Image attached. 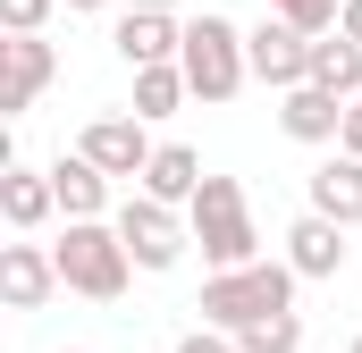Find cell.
<instances>
[{
	"label": "cell",
	"mask_w": 362,
	"mask_h": 353,
	"mask_svg": "<svg viewBox=\"0 0 362 353\" xmlns=\"http://www.w3.org/2000/svg\"><path fill=\"white\" fill-rule=\"evenodd\" d=\"M346 353H362V337H354V345H346Z\"/></svg>",
	"instance_id": "4316f807"
},
{
	"label": "cell",
	"mask_w": 362,
	"mask_h": 353,
	"mask_svg": "<svg viewBox=\"0 0 362 353\" xmlns=\"http://www.w3.org/2000/svg\"><path fill=\"white\" fill-rule=\"evenodd\" d=\"M51 76H59V51H51L42 34H8V42H0V109H8V118H25Z\"/></svg>",
	"instance_id": "ba28073f"
},
{
	"label": "cell",
	"mask_w": 362,
	"mask_h": 353,
	"mask_svg": "<svg viewBox=\"0 0 362 353\" xmlns=\"http://www.w3.org/2000/svg\"><path fill=\"white\" fill-rule=\"evenodd\" d=\"M278 126L295 143H337L346 135V101H329L320 85H295V92H278Z\"/></svg>",
	"instance_id": "9a60e30c"
},
{
	"label": "cell",
	"mask_w": 362,
	"mask_h": 353,
	"mask_svg": "<svg viewBox=\"0 0 362 353\" xmlns=\"http://www.w3.org/2000/svg\"><path fill=\"white\" fill-rule=\"evenodd\" d=\"M59 8H68V17H93V8H110V0H59Z\"/></svg>",
	"instance_id": "484cf974"
},
{
	"label": "cell",
	"mask_w": 362,
	"mask_h": 353,
	"mask_svg": "<svg viewBox=\"0 0 362 353\" xmlns=\"http://www.w3.org/2000/svg\"><path fill=\"white\" fill-rule=\"evenodd\" d=\"M337 34H346V42H362V0H346V17H337Z\"/></svg>",
	"instance_id": "cb8c5ba5"
},
{
	"label": "cell",
	"mask_w": 362,
	"mask_h": 353,
	"mask_svg": "<svg viewBox=\"0 0 362 353\" xmlns=\"http://www.w3.org/2000/svg\"><path fill=\"white\" fill-rule=\"evenodd\" d=\"M270 17H286L295 34H312V42H329L337 34V17H346V0H270Z\"/></svg>",
	"instance_id": "d6986e66"
},
{
	"label": "cell",
	"mask_w": 362,
	"mask_h": 353,
	"mask_svg": "<svg viewBox=\"0 0 362 353\" xmlns=\"http://www.w3.org/2000/svg\"><path fill=\"white\" fill-rule=\"evenodd\" d=\"M295 269L286 261H253V269H228V277H202V328H219V337H245V328H262L278 311H295Z\"/></svg>",
	"instance_id": "6da1fadb"
},
{
	"label": "cell",
	"mask_w": 362,
	"mask_h": 353,
	"mask_svg": "<svg viewBox=\"0 0 362 353\" xmlns=\"http://www.w3.org/2000/svg\"><path fill=\"white\" fill-rule=\"evenodd\" d=\"M76 152H85L110 185H118V176H135V185H144V169H152V152H160V143L144 135V118H135V109H110V118H93L85 135H76Z\"/></svg>",
	"instance_id": "8992f818"
},
{
	"label": "cell",
	"mask_w": 362,
	"mask_h": 353,
	"mask_svg": "<svg viewBox=\"0 0 362 353\" xmlns=\"http://www.w3.org/2000/svg\"><path fill=\"white\" fill-rule=\"evenodd\" d=\"M110 42H118V59H127V68H177V59H185V17L127 8V17L110 25Z\"/></svg>",
	"instance_id": "9c48e42d"
},
{
	"label": "cell",
	"mask_w": 362,
	"mask_h": 353,
	"mask_svg": "<svg viewBox=\"0 0 362 353\" xmlns=\"http://www.w3.org/2000/svg\"><path fill=\"white\" fill-rule=\"evenodd\" d=\"M303 202H312L320 219H337V227L354 236V227H362V160H354V152H329L320 169L303 176Z\"/></svg>",
	"instance_id": "8fae6325"
},
{
	"label": "cell",
	"mask_w": 362,
	"mask_h": 353,
	"mask_svg": "<svg viewBox=\"0 0 362 353\" xmlns=\"http://www.w3.org/2000/svg\"><path fill=\"white\" fill-rule=\"evenodd\" d=\"M177 101H194L185 92V68H135V118L152 126V118H177Z\"/></svg>",
	"instance_id": "ac0fdd59"
},
{
	"label": "cell",
	"mask_w": 362,
	"mask_h": 353,
	"mask_svg": "<svg viewBox=\"0 0 362 353\" xmlns=\"http://www.w3.org/2000/svg\"><path fill=\"white\" fill-rule=\"evenodd\" d=\"M51 261H59V286L85 294V303H118L127 277H135V261H127V244H118L110 219H76V227L51 244Z\"/></svg>",
	"instance_id": "277c9868"
},
{
	"label": "cell",
	"mask_w": 362,
	"mask_h": 353,
	"mask_svg": "<svg viewBox=\"0 0 362 353\" xmlns=\"http://www.w3.org/2000/svg\"><path fill=\"white\" fill-rule=\"evenodd\" d=\"M236 353H303V320H295V311H278V320H262V328H245Z\"/></svg>",
	"instance_id": "ffe728a7"
},
{
	"label": "cell",
	"mask_w": 362,
	"mask_h": 353,
	"mask_svg": "<svg viewBox=\"0 0 362 353\" xmlns=\"http://www.w3.org/2000/svg\"><path fill=\"white\" fill-rule=\"evenodd\" d=\"M110 227H118V244H127V261H135V269H177L185 244H194V219L169 210V202H152V193H127Z\"/></svg>",
	"instance_id": "5b68a950"
},
{
	"label": "cell",
	"mask_w": 362,
	"mask_h": 353,
	"mask_svg": "<svg viewBox=\"0 0 362 353\" xmlns=\"http://www.w3.org/2000/svg\"><path fill=\"white\" fill-rule=\"evenodd\" d=\"M245 59H253V76H262L270 92L312 85V34H295L286 17H262V25L245 34Z\"/></svg>",
	"instance_id": "52a82bcc"
},
{
	"label": "cell",
	"mask_w": 362,
	"mask_h": 353,
	"mask_svg": "<svg viewBox=\"0 0 362 353\" xmlns=\"http://www.w3.org/2000/svg\"><path fill=\"white\" fill-rule=\"evenodd\" d=\"M177 353H236V337H219V328H185Z\"/></svg>",
	"instance_id": "7402d4cb"
},
{
	"label": "cell",
	"mask_w": 362,
	"mask_h": 353,
	"mask_svg": "<svg viewBox=\"0 0 362 353\" xmlns=\"http://www.w3.org/2000/svg\"><path fill=\"white\" fill-rule=\"evenodd\" d=\"M51 8H59V0H0V25H8V34H42Z\"/></svg>",
	"instance_id": "44dd1931"
},
{
	"label": "cell",
	"mask_w": 362,
	"mask_h": 353,
	"mask_svg": "<svg viewBox=\"0 0 362 353\" xmlns=\"http://www.w3.org/2000/svg\"><path fill=\"white\" fill-rule=\"evenodd\" d=\"M337 152H354V160H362V101H346V135H337Z\"/></svg>",
	"instance_id": "603a6c76"
},
{
	"label": "cell",
	"mask_w": 362,
	"mask_h": 353,
	"mask_svg": "<svg viewBox=\"0 0 362 353\" xmlns=\"http://www.w3.org/2000/svg\"><path fill=\"white\" fill-rule=\"evenodd\" d=\"M0 219H8L17 236H34L42 219H59V185H51V169L8 160V169H0Z\"/></svg>",
	"instance_id": "4fadbf2b"
},
{
	"label": "cell",
	"mask_w": 362,
	"mask_h": 353,
	"mask_svg": "<svg viewBox=\"0 0 362 353\" xmlns=\"http://www.w3.org/2000/svg\"><path fill=\"white\" fill-rule=\"evenodd\" d=\"M59 294V261H51V244H0V303L8 311H42Z\"/></svg>",
	"instance_id": "30bf717a"
},
{
	"label": "cell",
	"mask_w": 362,
	"mask_h": 353,
	"mask_svg": "<svg viewBox=\"0 0 362 353\" xmlns=\"http://www.w3.org/2000/svg\"><path fill=\"white\" fill-rule=\"evenodd\" d=\"M185 92L194 101H236V92L253 85V59H245V25L236 17H219V8H202V17H185Z\"/></svg>",
	"instance_id": "3957f363"
},
{
	"label": "cell",
	"mask_w": 362,
	"mask_h": 353,
	"mask_svg": "<svg viewBox=\"0 0 362 353\" xmlns=\"http://www.w3.org/2000/svg\"><path fill=\"white\" fill-rule=\"evenodd\" d=\"M312 85L329 101H362V42H346V34L312 42Z\"/></svg>",
	"instance_id": "e0dca14e"
},
{
	"label": "cell",
	"mask_w": 362,
	"mask_h": 353,
	"mask_svg": "<svg viewBox=\"0 0 362 353\" xmlns=\"http://www.w3.org/2000/svg\"><path fill=\"white\" fill-rule=\"evenodd\" d=\"M135 193H152V202H169V210H194V193H202V160H194L185 143H160Z\"/></svg>",
	"instance_id": "2e32d148"
},
{
	"label": "cell",
	"mask_w": 362,
	"mask_h": 353,
	"mask_svg": "<svg viewBox=\"0 0 362 353\" xmlns=\"http://www.w3.org/2000/svg\"><path fill=\"white\" fill-rule=\"evenodd\" d=\"M185 219H194V244H202L211 277L262 261V227H253V202H245V185H236V176H202V193H194V210H185Z\"/></svg>",
	"instance_id": "7a4b0ae2"
},
{
	"label": "cell",
	"mask_w": 362,
	"mask_h": 353,
	"mask_svg": "<svg viewBox=\"0 0 362 353\" xmlns=\"http://www.w3.org/2000/svg\"><path fill=\"white\" fill-rule=\"evenodd\" d=\"M68 353H85V345H68Z\"/></svg>",
	"instance_id": "83f0119b"
},
{
	"label": "cell",
	"mask_w": 362,
	"mask_h": 353,
	"mask_svg": "<svg viewBox=\"0 0 362 353\" xmlns=\"http://www.w3.org/2000/svg\"><path fill=\"white\" fill-rule=\"evenodd\" d=\"M346 253H354V244H346V227H337V219H320V210H303V219L286 227V253H278V261L295 269V277H337Z\"/></svg>",
	"instance_id": "7c38bea8"
},
{
	"label": "cell",
	"mask_w": 362,
	"mask_h": 353,
	"mask_svg": "<svg viewBox=\"0 0 362 353\" xmlns=\"http://www.w3.org/2000/svg\"><path fill=\"white\" fill-rule=\"evenodd\" d=\"M51 185H59V219H68V227H76V219H118V210H110V176L93 169L85 152H59V160H51Z\"/></svg>",
	"instance_id": "5bb4252c"
},
{
	"label": "cell",
	"mask_w": 362,
	"mask_h": 353,
	"mask_svg": "<svg viewBox=\"0 0 362 353\" xmlns=\"http://www.w3.org/2000/svg\"><path fill=\"white\" fill-rule=\"evenodd\" d=\"M127 8H160V17H177V8H185V0H127Z\"/></svg>",
	"instance_id": "d4e9b609"
}]
</instances>
